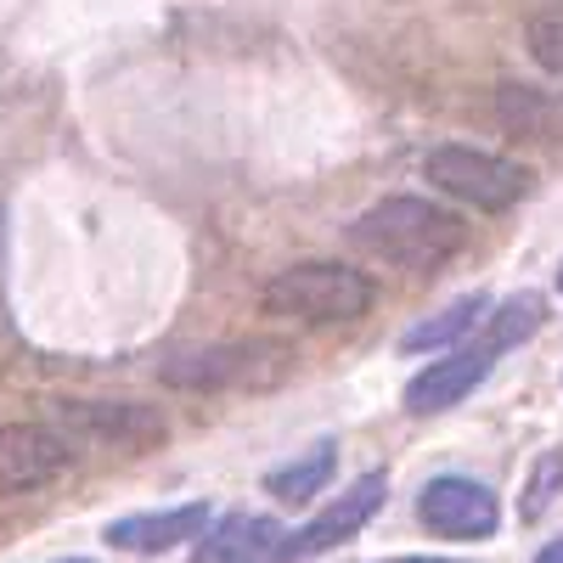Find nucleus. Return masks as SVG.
Instances as JSON below:
<instances>
[{
	"label": "nucleus",
	"mask_w": 563,
	"mask_h": 563,
	"mask_svg": "<svg viewBox=\"0 0 563 563\" xmlns=\"http://www.w3.org/2000/svg\"><path fill=\"white\" fill-rule=\"evenodd\" d=\"M350 238L372 260H389L406 271H434L467 243V225L429 198H384L350 225Z\"/></svg>",
	"instance_id": "1"
},
{
	"label": "nucleus",
	"mask_w": 563,
	"mask_h": 563,
	"mask_svg": "<svg viewBox=\"0 0 563 563\" xmlns=\"http://www.w3.org/2000/svg\"><path fill=\"white\" fill-rule=\"evenodd\" d=\"M260 305L265 316H294V321H361L372 310V282L333 260H305L294 271H276Z\"/></svg>",
	"instance_id": "2"
},
{
	"label": "nucleus",
	"mask_w": 563,
	"mask_h": 563,
	"mask_svg": "<svg viewBox=\"0 0 563 563\" xmlns=\"http://www.w3.org/2000/svg\"><path fill=\"white\" fill-rule=\"evenodd\" d=\"M294 372V350L271 344V339H249V344H214V350H192L164 361L158 378L169 389H271Z\"/></svg>",
	"instance_id": "3"
},
{
	"label": "nucleus",
	"mask_w": 563,
	"mask_h": 563,
	"mask_svg": "<svg viewBox=\"0 0 563 563\" xmlns=\"http://www.w3.org/2000/svg\"><path fill=\"white\" fill-rule=\"evenodd\" d=\"M422 180H434L440 192L474 203L485 214H501V209H512L530 192V169L525 164L479 153V147H434L429 158H422Z\"/></svg>",
	"instance_id": "4"
},
{
	"label": "nucleus",
	"mask_w": 563,
	"mask_h": 563,
	"mask_svg": "<svg viewBox=\"0 0 563 563\" xmlns=\"http://www.w3.org/2000/svg\"><path fill=\"white\" fill-rule=\"evenodd\" d=\"M417 519L429 525V536H445V541H485V536L501 525V512H496V496H490L479 479L445 474V479L422 485Z\"/></svg>",
	"instance_id": "5"
},
{
	"label": "nucleus",
	"mask_w": 563,
	"mask_h": 563,
	"mask_svg": "<svg viewBox=\"0 0 563 563\" xmlns=\"http://www.w3.org/2000/svg\"><path fill=\"white\" fill-rule=\"evenodd\" d=\"M68 462H74V445L57 429H45V422H7L0 429V490L7 496H29L40 485H52Z\"/></svg>",
	"instance_id": "6"
},
{
	"label": "nucleus",
	"mask_w": 563,
	"mask_h": 563,
	"mask_svg": "<svg viewBox=\"0 0 563 563\" xmlns=\"http://www.w3.org/2000/svg\"><path fill=\"white\" fill-rule=\"evenodd\" d=\"M384 496H389V479L384 474H366V479H355L339 501H327L316 519L299 530V536H288L276 547V558L271 563H299V558H316V552H327V547H339V541H350L372 512L384 507Z\"/></svg>",
	"instance_id": "7"
},
{
	"label": "nucleus",
	"mask_w": 563,
	"mask_h": 563,
	"mask_svg": "<svg viewBox=\"0 0 563 563\" xmlns=\"http://www.w3.org/2000/svg\"><path fill=\"white\" fill-rule=\"evenodd\" d=\"M57 417L68 422L74 434L85 440H102L119 451H147L169 434V422L158 406H141V400H63Z\"/></svg>",
	"instance_id": "8"
},
{
	"label": "nucleus",
	"mask_w": 563,
	"mask_h": 563,
	"mask_svg": "<svg viewBox=\"0 0 563 563\" xmlns=\"http://www.w3.org/2000/svg\"><path fill=\"white\" fill-rule=\"evenodd\" d=\"M496 344L479 339V344H456L445 361H434L429 372H417V378L406 384V411L411 417H434V411H451L456 400H467L496 366Z\"/></svg>",
	"instance_id": "9"
},
{
	"label": "nucleus",
	"mask_w": 563,
	"mask_h": 563,
	"mask_svg": "<svg viewBox=\"0 0 563 563\" xmlns=\"http://www.w3.org/2000/svg\"><path fill=\"white\" fill-rule=\"evenodd\" d=\"M209 536V501H186L169 512H135V519L108 525V541L124 552H169L180 541H203Z\"/></svg>",
	"instance_id": "10"
},
{
	"label": "nucleus",
	"mask_w": 563,
	"mask_h": 563,
	"mask_svg": "<svg viewBox=\"0 0 563 563\" xmlns=\"http://www.w3.org/2000/svg\"><path fill=\"white\" fill-rule=\"evenodd\" d=\"M282 541H288V530H282L276 519H249V512H231V519H220V525L198 541L192 563H271Z\"/></svg>",
	"instance_id": "11"
},
{
	"label": "nucleus",
	"mask_w": 563,
	"mask_h": 563,
	"mask_svg": "<svg viewBox=\"0 0 563 563\" xmlns=\"http://www.w3.org/2000/svg\"><path fill=\"white\" fill-rule=\"evenodd\" d=\"M496 119L507 135L536 141V147H558L563 141V97L536 85H501L496 90Z\"/></svg>",
	"instance_id": "12"
},
{
	"label": "nucleus",
	"mask_w": 563,
	"mask_h": 563,
	"mask_svg": "<svg viewBox=\"0 0 563 563\" xmlns=\"http://www.w3.org/2000/svg\"><path fill=\"white\" fill-rule=\"evenodd\" d=\"M485 310H490V299H485V294H467V299H456L451 310H440L434 321L411 327V333L400 339V350H406V355H422V350H445V344L467 339L474 327H485Z\"/></svg>",
	"instance_id": "13"
},
{
	"label": "nucleus",
	"mask_w": 563,
	"mask_h": 563,
	"mask_svg": "<svg viewBox=\"0 0 563 563\" xmlns=\"http://www.w3.org/2000/svg\"><path fill=\"white\" fill-rule=\"evenodd\" d=\"M333 462H339V445L333 440H321V445H310L299 462H288V467H276V474L265 479V490L276 496V501H310V496H321L327 490V479H333Z\"/></svg>",
	"instance_id": "14"
},
{
	"label": "nucleus",
	"mask_w": 563,
	"mask_h": 563,
	"mask_svg": "<svg viewBox=\"0 0 563 563\" xmlns=\"http://www.w3.org/2000/svg\"><path fill=\"white\" fill-rule=\"evenodd\" d=\"M541 299L536 294H519V299H507L496 316H485V339L496 344V350H507V344H519V339H530L536 327H541Z\"/></svg>",
	"instance_id": "15"
},
{
	"label": "nucleus",
	"mask_w": 563,
	"mask_h": 563,
	"mask_svg": "<svg viewBox=\"0 0 563 563\" xmlns=\"http://www.w3.org/2000/svg\"><path fill=\"white\" fill-rule=\"evenodd\" d=\"M563 496V451H541L530 467V485L519 501V519H547V507Z\"/></svg>",
	"instance_id": "16"
},
{
	"label": "nucleus",
	"mask_w": 563,
	"mask_h": 563,
	"mask_svg": "<svg viewBox=\"0 0 563 563\" xmlns=\"http://www.w3.org/2000/svg\"><path fill=\"white\" fill-rule=\"evenodd\" d=\"M525 45H530V57H536L547 74H558V79H563V7L536 12V18H530V29H525Z\"/></svg>",
	"instance_id": "17"
},
{
	"label": "nucleus",
	"mask_w": 563,
	"mask_h": 563,
	"mask_svg": "<svg viewBox=\"0 0 563 563\" xmlns=\"http://www.w3.org/2000/svg\"><path fill=\"white\" fill-rule=\"evenodd\" d=\"M536 563H563V536H558V541H547V547L536 552Z\"/></svg>",
	"instance_id": "18"
},
{
	"label": "nucleus",
	"mask_w": 563,
	"mask_h": 563,
	"mask_svg": "<svg viewBox=\"0 0 563 563\" xmlns=\"http://www.w3.org/2000/svg\"><path fill=\"white\" fill-rule=\"evenodd\" d=\"M389 563H451V558H389Z\"/></svg>",
	"instance_id": "19"
},
{
	"label": "nucleus",
	"mask_w": 563,
	"mask_h": 563,
	"mask_svg": "<svg viewBox=\"0 0 563 563\" xmlns=\"http://www.w3.org/2000/svg\"><path fill=\"white\" fill-rule=\"evenodd\" d=\"M63 563H90V558H63Z\"/></svg>",
	"instance_id": "20"
},
{
	"label": "nucleus",
	"mask_w": 563,
	"mask_h": 563,
	"mask_svg": "<svg viewBox=\"0 0 563 563\" xmlns=\"http://www.w3.org/2000/svg\"><path fill=\"white\" fill-rule=\"evenodd\" d=\"M558 288H563V271H558Z\"/></svg>",
	"instance_id": "21"
}]
</instances>
